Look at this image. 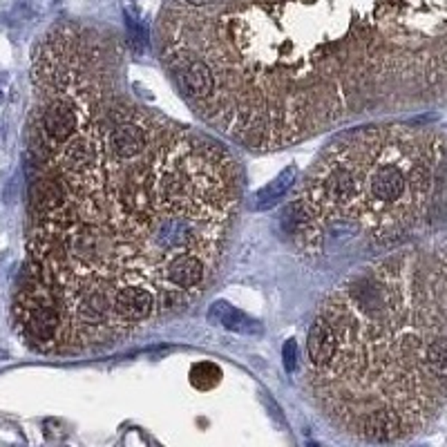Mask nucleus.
<instances>
[{
	"mask_svg": "<svg viewBox=\"0 0 447 447\" xmlns=\"http://www.w3.org/2000/svg\"><path fill=\"white\" fill-rule=\"evenodd\" d=\"M58 168L31 186L38 228L21 307H49L58 344L92 346L184 309L208 284L237 204L210 139L90 96Z\"/></svg>",
	"mask_w": 447,
	"mask_h": 447,
	"instance_id": "obj_1",
	"label": "nucleus"
},
{
	"mask_svg": "<svg viewBox=\"0 0 447 447\" xmlns=\"http://www.w3.org/2000/svg\"><path fill=\"white\" fill-rule=\"evenodd\" d=\"M391 132L360 128L316 161L291 204V237L309 255H349L389 244L401 228L409 195H423L429 170L396 159Z\"/></svg>",
	"mask_w": 447,
	"mask_h": 447,
	"instance_id": "obj_2",
	"label": "nucleus"
},
{
	"mask_svg": "<svg viewBox=\"0 0 447 447\" xmlns=\"http://www.w3.org/2000/svg\"><path fill=\"white\" fill-rule=\"evenodd\" d=\"M90 96H54L41 112V150H56L81 130Z\"/></svg>",
	"mask_w": 447,
	"mask_h": 447,
	"instance_id": "obj_3",
	"label": "nucleus"
},
{
	"mask_svg": "<svg viewBox=\"0 0 447 447\" xmlns=\"http://www.w3.org/2000/svg\"><path fill=\"white\" fill-rule=\"evenodd\" d=\"M336 354V336L334 329L327 324L324 318H316L313 324L309 327V336H307V356L311 362V371H318L327 367L331 358Z\"/></svg>",
	"mask_w": 447,
	"mask_h": 447,
	"instance_id": "obj_4",
	"label": "nucleus"
},
{
	"mask_svg": "<svg viewBox=\"0 0 447 447\" xmlns=\"http://www.w3.org/2000/svg\"><path fill=\"white\" fill-rule=\"evenodd\" d=\"M295 175H297L295 165H289L287 170L279 173L269 186H264V188L257 192V197H255V208H257V210H269V208H273L275 204L282 202L284 197L289 195L291 186H293Z\"/></svg>",
	"mask_w": 447,
	"mask_h": 447,
	"instance_id": "obj_5",
	"label": "nucleus"
},
{
	"mask_svg": "<svg viewBox=\"0 0 447 447\" xmlns=\"http://www.w3.org/2000/svg\"><path fill=\"white\" fill-rule=\"evenodd\" d=\"M427 371L434 380H447V336H438L429 344Z\"/></svg>",
	"mask_w": 447,
	"mask_h": 447,
	"instance_id": "obj_6",
	"label": "nucleus"
},
{
	"mask_svg": "<svg viewBox=\"0 0 447 447\" xmlns=\"http://www.w3.org/2000/svg\"><path fill=\"white\" fill-rule=\"evenodd\" d=\"M222 380V369L212 362H197L190 369V383L197 389H212Z\"/></svg>",
	"mask_w": 447,
	"mask_h": 447,
	"instance_id": "obj_7",
	"label": "nucleus"
},
{
	"mask_svg": "<svg viewBox=\"0 0 447 447\" xmlns=\"http://www.w3.org/2000/svg\"><path fill=\"white\" fill-rule=\"evenodd\" d=\"M222 324L226 327V329H233V331H242L244 327H242V322H248L240 311H235V309H228V307H224L222 304Z\"/></svg>",
	"mask_w": 447,
	"mask_h": 447,
	"instance_id": "obj_8",
	"label": "nucleus"
},
{
	"mask_svg": "<svg viewBox=\"0 0 447 447\" xmlns=\"http://www.w3.org/2000/svg\"><path fill=\"white\" fill-rule=\"evenodd\" d=\"M128 27H130V43L135 45L137 52H141V49L145 47V41H148L143 27L137 21H132V19H128Z\"/></svg>",
	"mask_w": 447,
	"mask_h": 447,
	"instance_id": "obj_9",
	"label": "nucleus"
},
{
	"mask_svg": "<svg viewBox=\"0 0 447 447\" xmlns=\"http://www.w3.org/2000/svg\"><path fill=\"white\" fill-rule=\"evenodd\" d=\"M284 365H287V371H291L295 367V342H287L284 346Z\"/></svg>",
	"mask_w": 447,
	"mask_h": 447,
	"instance_id": "obj_10",
	"label": "nucleus"
},
{
	"mask_svg": "<svg viewBox=\"0 0 447 447\" xmlns=\"http://www.w3.org/2000/svg\"><path fill=\"white\" fill-rule=\"evenodd\" d=\"M186 3L192 5V7H206V5L215 3V0H186Z\"/></svg>",
	"mask_w": 447,
	"mask_h": 447,
	"instance_id": "obj_11",
	"label": "nucleus"
},
{
	"mask_svg": "<svg viewBox=\"0 0 447 447\" xmlns=\"http://www.w3.org/2000/svg\"><path fill=\"white\" fill-rule=\"evenodd\" d=\"M307 447H318V443H309Z\"/></svg>",
	"mask_w": 447,
	"mask_h": 447,
	"instance_id": "obj_12",
	"label": "nucleus"
},
{
	"mask_svg": "<svg viewBox=\"0 0 447 447\" xmlns=\"http://www.w3.org/2000/svg\"><path fill=\"white\" fill-rule=\"evenodd\" d=\"M0 101H3V94H0Z\"/></svg>",
	"mask_w": 447,
	"mask_h": 447,
	"instance_id": "obj_13",
	"label": "nucleus"
}]
</instances>
